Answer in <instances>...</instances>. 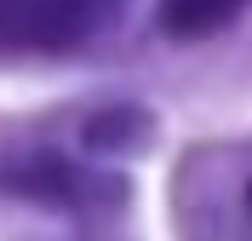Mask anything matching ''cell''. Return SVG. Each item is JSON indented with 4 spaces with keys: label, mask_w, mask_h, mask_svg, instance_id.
<instances>
[{
    "label": "cell",
    "mask_w": 252,
    "mask_h": 241,
    "mask_svg": "<svg viewBox=\"0 0 252 241\" xmlns=\"http://www.w3.org/2000/svg\"><path fill=\"white\" fill-rule=\"evenodd\" d=\"M121 0H0V40L12 52H75L103 34Z\"/></svg>",
    "instance_id": "cell-1"
},
{
    "label": "cell",
    "mask_w": 252,
    "mask_h": 241,
    "mask_svg": "<svg viewBox=\"0 0 252 241\" xmlns=\"http://www.w3.org/2000/svg\"><path fill=\"white\" fill-rule=\"evenodd\" d=\"M247 6L252 0H160V29L178 40H201V34L235 23Z\"/></svg>",
    "instance_id": "cell-2"
},
{
    "label": "cell",
    "mask_w": 252,
    "mask_h": 241,
    "mask_svg": "<svg viewBox=\"0 0 252 241\" xmlns=\"http://www.w3.org/2000/svg\"><path fill=\"white\" fill-rule=\"evenodd\" d=\"M12 190L40 201H86V178L69 172L63 161H29V167H12Z\"/></svg>",
    "instance_id": "cell-3"
},
{
    "label": "cell",
    "mask_w": 252,
    "mask_h": 241,
    "mask_svg": "<svg viewBox=\"0 0 252 241\" xmlns=\"http://www.w3.org/2000/svg\"><path fill=\"white\" fill-rule=\"evenodd\" d=\"M143 132H149V115H138V109H109V115H92V121H86V144H97V149H126V144H138Z\"/></svg>",
    "instance_id": "cell-4"
}]
</instances>
